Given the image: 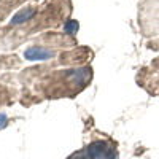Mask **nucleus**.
Wrapping results in <instances>:
<instances>
[{"label":"nucleus","instance_id":"1","mask_svg":"<svg viewBox=\"0 0 159 159\" xmlns=\"http://www.w3.org/2000/svg\"><path fill=\"white\" fill-rule=\"evenodd\" d=\"M86 156L88 159H118V151L116 148L110 147L107 142L96 140L88 145Z\"/></svg>","mask_w":159,"mask_h":159},{"label":"nucleus","instance_id":"2","mask_svg":"<svg viewBox=\"0 0 159 159\" xmlns=\"http://www.w3.org/2000/svg\"><path fill=\"white\" fill-rule=\"evenodd\" d=\"M52 56H54V52L51 49L40 48V46H32V48H27L24 51V57L27 61H48Z\"/></svg>","mask_w":159,"mask_h":159},{"label":"nucleus","instance_id":"3","mask_svg":"<svg viewBox=\"0 0 159 159\" xmlns=\"http://www.w3.org/2000/svg\"><path fill=\"white\" fill-rule=\"evenodd\" d=\"M35 13H37V10H34V8H25V10H21L19 13H16V15L11 18L10 24H11V25L22 24V22H25V21L32 19V18L35 16Z\"/></svg>","mask_w":159,"mask_h":159},{"label":"nucleus","instance_id":"4","mask_svg":"<svg viewBox=\"0 0 159 159\" xmlns=\"http://www.w3.org/2000/svg\"><path fill=\"white\" fill-rule=\"evenodd\" d=\"M78 27H80L78 21L72 19V21H67V22L64 24V32L65 34H76L78 32Z\"/></svg>","mask_w":159,"mask_h":159},{"label":"nucleus","instance_id":"5","mask_svg":"<svg viewBox=\"0 0 159 159\" xmlns=\"http://www.w3.org/2000/svg\"><path fill=\"white\" fill-rule=\"evenodd\" d=\"M67 159H88V156H86V153H84V151H76V153L70 154Z\"/></svg>","mask_w":159,"mask_h":159},{"label":"nucleus","instance_id":"6","mask_svg":"<svg viewBox=\"0 0 159 159\" xmlns=\"http://www.w3.org/2000/svg\"><path fill=\"white\" fill-rule=\"evenodd\" d=\"M8 124V116L5 113H0V129H5Z\"/></svg>","mask_w":159,"mask_h":159}]
</instances>
